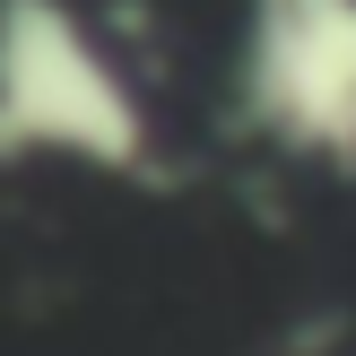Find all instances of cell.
Listing matches in <instances>:
<instances>
[{"label": "cell", "instance_id": "2", "mask_svg": "<svg viewBox=\"0 0 356 356\" xmlns=\"http://www.w3.org/2000/svg\"><path fill=\"white\" fill-rule=\"evenodd\" d=\"M0 104L17 131L61 139L96 165H122L139 148V104L96 61V44L44 0H9V17H0Z\"/></svg>", "mask_w": 356, "mask_h": 356}, {"label": "cell", "instance_id": "1", "mask_svg": "<svg viewBox=\"0 0 356 356\" xmlns=\"http://www.w3.org/2000/svg\"><path fill=\"white\" fill-rule=\"evenodd\" d=\"M243 104L278 148L356 174V0H252Z\"/></svg>", "mask_w": 356, "mask_h": 356}]
</instances>
